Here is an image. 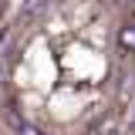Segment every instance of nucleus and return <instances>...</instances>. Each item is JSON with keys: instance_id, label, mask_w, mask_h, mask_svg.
I'll return each instance as SVG.
<instances>
[{"instance_id": "obj_1", "label": "nucleus", "mask_w": 135, "mask_h": 135, "mask_svg": "<svg viewBox=\"0 0 135 135\" xmlns=\"http://www.w3.org/2000/svg\"><path fill=\"white\" fill-rule=\"evenodd\" d=\"M135 0H27L24 41L7 44V64L44 61L47 78L14 122L17 135H118L135 98Z\"/></svg>"}]
</instances>
